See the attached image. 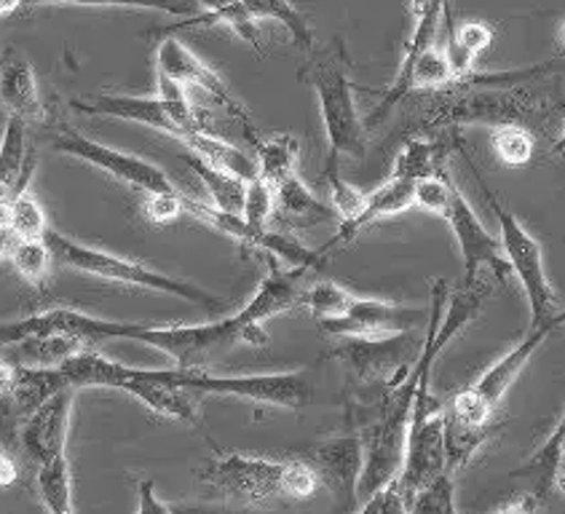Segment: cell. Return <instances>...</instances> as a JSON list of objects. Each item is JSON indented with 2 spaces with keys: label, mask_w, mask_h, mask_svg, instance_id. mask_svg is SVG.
Segmentation results:
<instances>
[{
  "label": "cell",
  "mask_w": 565,
  "mask_h": 514,
  "mask_svg": "<svg viewBox=\"0 0 565 514\" xmlns=\"http://www.w3.org/2000/svg\"><path fill=\"white\" fill-rule=\"evenodd\" d=\"M456 81L454 67H450L448 54L445 49L429 46L424 49L416 62V71H413V92L416 89H450Z\"/></svg>",
  "instance_id": "836d02e7"
},
{
  "label": "cell",
  "mask_w": 565,
  "mask_h": 514,
  "mask_svg": "<svg viewBox=\"0 0 565 514\" xmlns=\"http://www.w3.org/2000/svg\"><path fill=\"white\" fill-rule=\"evenodd\" d=\"M313 459H317L319 472L328 474L332 485L354 493L356 480H360L362 472V463H365V445H362L356 435L338 437V440L319 445Z\"/></svg>",
  "instance_id": "603a6c76"
},
{
  "label": "cell",
  "mask_w": 565,
  "mask_h": 514,
  "mask_svg": "<svg viewBox=\"0 0 565 514\" xmlns=\"http://www.w3.org/2000/svg\"><path fill=\"white\" fill-rule=\"evenodd\" d=\"M488 202H491L495 221H499L501 247H504L507 260H510L512 271L518 274L520 285H523L525 295H529L531 328L565 324V311H561V306H557V295L552 290L547 271H544L542 244L533 239L529 231L523 228V223L504 204L495 202L491 193H488Z\"/></svg>",
  "instance_id": "9c48e42d"
},
{
  "label": "cell",
  "mask_w": 565,
  "mask_h": 514,
  "mask_svg": "<svg viewBox=\"0 0 565 514\" xmlns=\"http://www.w3.org/2000/svg\"><path fill=\"white\" fill-rule=\"evenodd\" d=\"M324 174H328L330 204H332V210H335V215L341 217L343 223L360 217V212L365 210V204H367V193H362L360 188L347 183V180L341 178V169H338V164L324 167Z\"/></svg>",
  "instance_id": "8d00e7d4"
},
{
  "label": "cell",
  "mask_w": 565,
  "mask_h": 514,
  "mask_svg": "<svg viewBox=\"0 0 565 514\" xmlns=\"http://www.w3.org/2000/svg\"><path fill=\"white\" fill-rule=\"evenodd\" d=\"M563 445H565V413H563L561 424L552 429L547 442H544L542 448H539L536 453H533L531 459L523 463V467L514 469L512 478L529 480L531 488H533L531 493L536 499L547 496L552 482H555L557 469H561V463H563Z\"/></svg>",
  "instance_id": "d4e9b609"
},
{
  "label": "cell",
  "mask_w": 565,
  "mask_h": 514,
  "mask_svg": "<svg viewBox=\"0 0 565 514\" xmlns=\"http://www.w3.org/2000/svg\"><path fill=\"white\" fill-rule=\"evenodd\" d=\"M561 324H544V328H531L529 338L523 343H518L510 354L501 356L495 365H491L472 386L463 388L454 397V405L448 410V421L469 431H486L491 435V421L493 413L499 407L501 399L507 397L510 386L518 381V375L523 373V367L529 365L531 356L536 354L539 346L555 332Z\"/></svg>",
  "instance_id": "52a82bcc"
},
{
  "label": "cell",
  "mask_w": 565,
  "mask_h": 514,
  "mask_svg": "<svg viewBox=\"0 0 565 514\" xmlns=\"http://www.w3.org/2000/svg\"><path fill=\"white\" fill-rule=\"evenodd\" d=\"M71 108L86 116H105L118 118V121L142 124L156 131L174 137L188 146L193 135L206 129L199 121L196 110L188 103L183 86L159 92V97H129V94H97L92 99H73Z\"/></svg>",
  "instance_id": "ba28073f"
},
{
  "label": "cell",
  "mask_w": 565,
  "mask_h": 514,
  "mask_svg": "<svg viewBox=\"0 0 565 514\" xmlns=\"http://www.w3.org/2000/svg\"><path fill=\"white\" fill-rule=\"evenodd\" d=\"M56 153L73 156V159L86 161V164L103 169L110 178L121 180L131 188H137L146 196H159V193H183L178 185L172 183V178L161 167H156L153 161L140 159V156L124 153V150L103 146V142L84 137L81 131H62L54 140Z\"/></svg>",
  "instance_id": "8fae6325"
},
{
  "label": "cell",
  "mask_w": 565,
  "mask_h": 514,
  "mask_svg": "<svg viewBox=\"0 0 565 514\" xmlns=\"http://www.w3.org/2000/svg\"><path fill=\"white\" fill-rule=\"evenodd\" d=\"M539 506V499L533 493H520L514 501H507V504L495 506V512H533Z\"/></svg>",
  "instance_id": "f6af8a7d"
},
{
  "label": "cell",
  "mask_w": 565,
  "mask_h": 514,
  "mask_svg": "<svg viewBox=\"0 0 565 514\" xmlns=\"http://www.w3.org/2000/svg\"><path fill=\"white\" fill-rule=\"evenodd\" d=\"M19 472H17V461L9 450L0 445V488H11L17 482Z\"/></svg>",
  "instance_id": "ee69618b"
},
{
  "label": "cell",
  "mask_w": 565,
  "mask_h": 514,
  "mask_svg": "<svg viewBox=\"0 0 565 514\" xmlns=\"http://www.w3.org/2000/svg\"><path fill=\"white\" fill-rule=\"evenodd\" d=\"M274 193L276 215H279L287 225H295V228H313V225L330 223L332 215H335L332 204L319 202L298 174L276 183Z\"/></svg>",
  "instance_id": "7402d4cb"
},
{
  "label": "cell",
  "mask_w": 565,
  "mask_h": 514,
  "mask_svg": "<svg viewBox=\"0 0 565 514\" xmlns=\"http://www.w3.org/2000/svg\"><path fill=\"white\" fill-rule=\"evenodd\" d=\"M429 313L386 300L356 298L354 306L338 319H319V328L330 335H388V332H413L426 324Z\"/></svg>",
  "instance_id": "e0dca14e"
},
{
  "label": "cell",
  "mask_w": 565,
  "mask_h": 514,
  "mask_svg": "<svg viewBox=\"0 0 565 514\" xmlns=\"http://www.w3.org/2000/svg\"><path fill=\"white\" fill-rule=\"evenodd\" d=\"M24 6H94V9H105V6H116V9H148V11H164V14L191 19L196 17V0H24Z\"/></svg>",
  "instance_id": "4dcf8cb0"
},
{
  "label": "cell",
  "mask_w": 565,
  "mask_h": 514,
  "mask_svg": "<svg viewBox=\"0 0 565 514\" xmlns=\"http://www.w3.org/2000/svg\"><path fill=\"white\" fill-rule=\"evenodd\" d=\"M456 474L450 469H445L443 474H437L435 480L426 488H420L416 499L411 501V510L407 512H420V514H454L456 512Z\"/></svg>",
  "instance_id": "d590c367"
},
{
  "label": "cell",
  "mask_w": 565,
  "mask_h": 514,
  "mask_svg": "<svg viewBox=\"0 0 565 514\" xmlns=\"http://www.w3.org/2000/svg\"><path fill=\"white\" fill-rule=\"evenodd\" d=\"M443 217L454 228L458 249H461L463 257V281H475L480 276V266H488L493 271L495 279L501 285H507L510 279L512 266L507 260L504 247H501L499 239H493L491 231L486 228L480 221V215L472 210V204L450 185L448 202L443 206Z\"/></svg>",
  "instance_id": "4fadbf2b"
},
{
  "label": "cell",
  "mask_w": 565,
  "mask_h": 514,
  "mask_svg": "<svg viewBox=\"0 0 565 514\" xmlns=\"http://www.w3.org/2000/svg\"><path fill=\"white\" fill-rule=\"evenodd\" d=\"M156 71L169 75V78H174L178 84L196 86V89L210 94L215 103L223 105V110L228 113V116H234L238 124H244L247 137L255 142V146L260 142L257 140V131H255L249 110L238 103L236 94L225 86V81L220 78L206 62H201L199 56L193 54L183 41H180V38H164V41L159 43V49H156Z\"/></svg>",
  "instance_id": "5bb4252c"
},
{
  "label": "cell",
  "mask_w": 565,
  "mask_h": 514,
  "mask_svg": "<svg viewBox=\"0 0 565 514\" xmlns=\"http://www.w3.org/2000/svg\"><path fill=\"white\" fill-rule=\"evenodd\" d=\"M17 242L19 236L14 234V228H11L9 204H0V257H9Z\"/></svg>",
  "instance_id": "7bdbcfd3"
},
{
  "label": "cell",
  "mask_w": 565,
  "mask_h": 514,
  "mask_svg": "<svg viewBox=\"0 0 565 514\" xmlns=\"http://www.w3.org/2000/svg\"><path fill=\"white\" fill-rule=\"evenodd\" d=\"M65 386L71 381L60 367L11 365L0 356V431L19 437L22 424Z\"/></svg>",
  "instance_id": "7c38bea8"
},
{
  "label": "cell",
  "mask_w": 565,
  "mask_h": 514,
  "mask_svg": "<svg viewBox=\"0 0 565 514\" xmlns=\"http://www.w3.org/2000/svg\"><path fill=\"white\" fill-rule=\"evenodd\" d=\"M467 124H488V127H525L550 131L557 127V105L539 97L531 84L510 86V89H448L429 105L426 129L467 127Z\"/></svg>",
  "instance_id": "7a4b0ae2"
},
{
  "label": "cell",
  "mask_w": 565,
  "mask_h": 514,
  "mask_svg": "<svg viewBox=\"0 0 565 514\" xmlns=\"http://www.w3.org/2000/svg\"><path fill=\"white\" fill-rule=\"evenodd\" d=\"M92 343L135 341L150 349L164 351L180 367H206V362L220 351H228L238 343L247 346H268V332L247 309H238L234 317L206 324H146V322H110V319L92 317Z\"/></svg>",
  "instance_id": "6da1fadb"
},
{
  "label": "cell",
  "mask_w": 565,
  "mask_h": 514,
  "mask_svg": "<svg viewBox=\"0 0 565 514\" xmlns=\"http://www.w3.org/2000/svg\"><path fill=\"white\" fill-rule=\"evenodd\" d=\"M201 480L231 504L253 506L271 499H311L319 472L298 461H268L242 453H220L199 469Z\"/></svg>",
  "instance_id": "3957f363"
},
{
  "label": "cell",
  "mask_w": 565,
  "mask_h": 514,
  "mask_svg": "<svg viewBox=\"0 0 565 514\" xmlns=\"http://www.w3.org/2000/svg\"><path fill=\"white\" fill-rule=\"evenodd\" d=\"M418 338L413 332H388V335H343L341 346L332 349V356L341 360L356 378L379 381L397 386L407 378L420 356Z\"/></svg>",
  "instance_id": "30bf717a"
},
{
  "label": "cell",
  "mask_w": 565,
  "mask_h": 514,
  "mask_svg": "<svg viewBox=\"0 0 565 514\" xmlns=\"http://www.w3.org/2000/svg\"><path fill=\"white\" fill-rule=\"evenodd\" d=\"M360 512L365 514H394V512H407V504H405V496L399 493L397 482H388V485H383L379 493H373L367 501H362L360 504Z\"/></svg>",
  "instance_id": "60d3db41"
},
{
  "label": "cell",
  "mask_w": 565,
  "mask_h": 514,
  "mask_svg": "<svg viewBox=\"0 0 565 514\" xmlns=\"http://www.w3.org/2000/svg\"><path fill=\"white\" fill-rule=\"evenodd\" d=\"M137 491H140V501H137V512L140 514H169L172 512V506L164 504V501L156 496V488L150 480H142Z\"/></svg>",
  "instance_id": "b9f144b4"
},
{
  "label": "cell",
  "mask_w": 565,
  "mask_h": 514,
  "mask_svg": "<svg viewBox=\"0 0 565 514\" xmlns=\"http://www.w3.org/2000/svg\"><path fill=\"white\" fill-rule=\"evenodd\" d=\"M11 212V228L19 239H43L49 231V221L43 206L38 204V199L30 191L17 193L9 202Z\"/></svg>",
  "instance_id": "e575fe53"
},
{
  "label": "cell",
  "mask_w": 565,
  "mask_h": 514,
  "mask_svg": "<svg viewBox=\"0 0 565 514\" xmlns=\"http://www.w3.org/2000/svg\"><path fill=\"white\" fill-rule=\"evenodd\" d=\"M43 239H46L49 247H52L54 260H60L62 266L75 268V271L99 276V279L105 281H118V285L142 287V290H150V292L174 295V298L188 300V303L206 306L210 311L223 309V298H220V295L193 285V281L174 279V276L169 274L153 271V268L146 266V263H137V260H129V257L89 247V244L75 242L71 236L60 234V231H52V228L46 231Z\"/></svg>",
  "instance_id": "277c9868"
},
{
  "label": "cell",
  "mask_w": 565,
  "mask_h": 514,
  "mask_svg": "<svg viewBox=\"0 0 565 514\" xmlns=\"http://www.w3.org/2000/svg\"><path fill=\"white\" fill-rule=\"evenodd\" d=\"M86 346H92V343L84 341V338L65 335V332H60V335H28L14 343H3L0 356L11 365L60 367L62 362L71 360L73 354H78Z\"/></svg>",
  "instance_id": "44dd1931"
},
{
  "label": "cell",
  "mask_w": 565,
  "mask_h": 514,
  "mask_svg": "<svg viewBox=\"0 0 565 514\" xmlns=\"http://www.w3.org/2000/svg\"><path fill=\"white\" fill-rule=\"evenodd\" d=\"M445 3H448V0H418L416 28H413L411 41H407V46H405V56H402L397 78H394V84L388 86L386 94H383L379 108L367 116V121H365L367 129L379 127L383 118L397 108L407 94H413V71H416V62H418L420 52L429 46H435L439 22H443V14H445Z\"/></svg>",
  "instance_id": "2e32d148"
},
{
  "label": "cell",
  "mask_w": 565,
  "mask_h": 514,
  "mask_svg": "<svg viewBox=\"0 0 565 514\" xmlns=\"http://www.w3.org/2000/svg\"><path fill=\"white\" fill-rule=\"evenodd\" d=\"M188 193H159V196L146 199V215L150 223H172L180 215H185Z\"/></svg>",
  "instance_id": "ab89813d"
},
{
  "label": "cell",
  "mask_w": 565,
  "mask_h": 514,
  "mask_svg": "<svg viewBox=\"0 0 565 514\" xmlns=\"http://www.w3.org/2000/svg\"><path fill=\"white\" fill-rule=\"evenodd\" d=\"M552 153L555 156H565V127L561 131V137L555 140V146H552Z\"/></svg>",
  "instance_id": "c3c4849f"
},
{
  "label": "cell",
  "mask_w": 565,
  "mask_h": 514,
  "mask_svg": "<svg viewBox=\"0 0 565 514\" xmlns=\"http://www.w3.org/2000/svg\"><path fill=\"white\" fill-rule=\"evenodd\" d=\"M257 169L266 183H281V180L292 178L298 172L300 161V146L292 135H274L268 140L257 142L255 146Z\"/></svg>",
  "instance_id": "83f0119b"
},
{
  "label": "cell",
  "mask_w": 565,
  "mask_h": 514,
  "mask_svg": "<svg viewBox=\"0 0 565 514\" xmlns=\"http://www.w3.org/2000/svg\"><path fill=\"white\" fill-rule=\"evenodd\" d=\"M35 161L28 156V124L9 116L0 137V204H9L17 193L28 191Z\"/></svg>",
  "instance_id": "ffe728a7"
},
{
  "label": "cell",
  "mask_w": 565,
  "mask_h": 514,
  "mask_svg": "<svg viewBox=\"0 0 565 514\" xmlns=\"http://www.w3.org/2000/svg\"><path fill=\"white\" fill-rule=\"evenodd\" d=\"M276 215V193L274 185L263 178H255L247 183V199H244V223L255 231H266V225Z\"/></svg>",
  "instance_id": "74e56055"
},
{
  "label": "cell",
  "mask_w": 565,
  "mask_h": 514,
  "mask_svg": "<svg viewBox=\"0 0 565 514\" xmlns=\"http://www.w3.org/2000/svg\"><path fill=\"white\" fill-rule=\"evenodd\" d=\"M356 295H351L347 287H341L338 281H313L306 287L303 306L309 309L317 319H338L343 317L351 306H354Z\"/></svg>",
  "instance_id": "1f68e13d"
},
{
  "label": "cell",
  "mask_w": 565,
  "mask_h": 514,
  "mask_svg": "<svg viewBox=\"0 0 565 514\" xmlns=\"http://www.w3.org/2000/svg\"><path fill=\"white\" fill-rule=\"evenodd\" d=\"M164 381L172 386L199 394H225L242 397L257 405L281 407V410H303L313 399L309 370L263 375H212L206 367H161Z\"/></svg>",
  "instance_id": "8992f818"
},
{
  "label": "cell",
  "mask_w": 565,
  "mask_h": 514,
  "mask_svg": "<svg viewBox=\"0 0 565 514\" xmlns=\"http://www.w3.org/2000/svg\"><path fill=\"white\" fill-rule=\"evenodd\" d=\"M443 153L435 142H426V140H411L405 148L399 150V156L394 159V169L392 174L394 178L402 180H411V183H418L420 178H429L443 169Z\"/></svg>",
  "instance_id": "f1b7e54d"
},
{
  "label": "cell",
  "mask_w": 565,
  "mask_h": 514,
  "mask_svg": "<svg viewBox=\"0 0 565 514\" xmlns=\"http://www.w3.org/2000/svg\"><path fill=\"white\" fill-rule=\"evenodd\" d=\"M0 103L9 110V116L22 118L24 124L46 118L33 65L14 52L0 60Z\"/></svg>",
  "instance_id": "ac0fdd59"
},
{
  "label": "cell",
  "mask_w": 565,
  "mask_h": 514,
  "mask_svg": "<svg viewBox=\"0 0 565 514\" xmlns=\"http://www.w3.org/2000/svg\"><path fill=\"white\" fill-rule=\"evenodd\" d=\"M242 11L253 22H279L292 35L295 46L311 49L313 33L309 28V19L300 14L290 0H238Z\"/></svg>",
  "instance_id": "4316f807"
},
{
  "label": "cell",
  "mask_w": 565,
  "mask_h": 514,
  "mask_svg": "<svg viewBox=\"0 0 565 514\" xmlns=\"http://www.w3.org/2000/svg\"><path fill=\"white\" fill-rule=\"evenodd\" d=\"M411 206H416V183L394 178L392 174L386 183L375 188L373 193H367V204H365V210L360 212V217H354V221H349V223H341L335 239H332L324 249L332 253L338 244L351 242L362 228H367L370 223L383 221V217L399 215V212H407Z\"/></svg>",
  "instance_id": "d6986e66"
},
{
  "label": "cell",
  "mask_w": 565,
  "mask_h": 514,
  "mask_svg": "<svg viewBox=\"0 0 565 514\" xmlns=\"http://www.w3.org/2000/svg\"><path fill=\"white\" fill-rule=\"evenodd\" d=\"M552 488H555L557 493H563V496H565V469H557L555 482H552Z\"/></svg>",
  "instance_id": "7dc6e473"
},
{
  "label": "cell",
  "mask_w": 565,
  "mask_h": 514,
  "mask_svg": "<svg viewBox=\"0 0 565 514\" xmlns=\"http://www.w3.org/2000/svg\"><path fill=\"white\" fill-rule=\"evenodd\" d=\"M9 260L24 281L41 287L49 279V274H52L54 255L46 239H19L14 249H11Z\"/></svg>",
  "instance_id": "f546056e"
},
{
  "label": "cell",
  "mask_w": 565,
  "mask_h": 514,
  "mask_svg": "<svg viewBox=\"0 0 565 514\" xmlns=\"http://www.w3.org/2000/svg\"><path fill=\"white\" fill-rule=\"evenodd\" d=\"M309 81L317 92L319 113L330 142L328 164H341L343 156L362 159L367 148V127L354 103L356 84L347 71V56L338 46L335 54H322L311 62Z\"/></svg>",
  "instance_id": "5b68a950"
},
{
  "label": "cell",
  "mask_w": 565,
  "mask_h": 514,
  "mask_svg": "<svg viewBox=\"0 0 565 514\" xmlns=\"http://www.w3.org/2000/svg\"><path fill=\"white\" fill-rule=\"evenodd\" d=\"M196 3L204 9V14H220V11H225L228 6H234L236 0H196Z\"/></svg>",
  "instance_id": "bcb514c9"
},
{
  "label": "cell",
  "mask_w": 565,
  "mask_h": 514,
  "mask_svg": "<svg viewBox=\"0 0 565 514\" xmlns=\"http://www.w3.org/2000/svg\"><path fill=\"white\" fill-rule=\"evenodd\" d=\"M183 161L201 183H204L206 193H210L212 204H215L217 210L242 217L244 199H247V180L236 178V174L228 172V169L210 164V161L201 159V156L193 153V150L191 153H183Z\"/></svg>",
  "instance_id": "cb8c5ba5"
},
{
  "label": "cell",
  "mask_w": 565,
  "mask_h": 514,
  "mask_svg": "<svg viewBox=\"0 0 565 514\" xmlns=\"http://www.w3.org/2000/svg\"><path fill=\"white\" fill-rule=\"evenodd\" d=\"M495 159L504 167H525L533 159V135L525 127H495L491 131Z\"/></svg>",
  "instance_id": "d6a6232c"
},
{
  "label": "cell",
  "mask_w": 565,
  "mask_h": 514,
  "mask_svg": "<svg viewBox=\"0 0 565 514\" xmlns=\"http://www.w3.org/2000/svg\"><path fill=\"white\" fill-rule=\"evenodd\" d=\"M73 392L75 386H65L49 397L28 421L19 429V442L28 459L43 463L54 456L65 453L67 435H71V416H73Z\"/></svg>",
  "instance_id": "9a60e30c"
},
{
  "label": "cell",
  "mask_w": 565,
  "mask_h": 514,
  "mask_svg": "<svg viewBox=\"0 0 565 514\" xmlns=\"http://www.w3.org/2000/svg\"><path fill=\"white\" fill-rule=\"evenodd\" d=\"M38 496L43 506L54 514H71L73 512V474L67 453L54 456V459L38 463L35 474Z\"/></svg>",
  "instance_id": "484cf974"
},
{
  "label": "cell",
  "mask_w": 565,
  "mask_h": 514,
  "mask_svg": "<svg viewBox=\"0 0 565 514\" xmlns=\"http://www.w3.org/2000/svg\"><path fill=\"white\" fill-rule=\"evenodd\" d=\"M563 43H565V24H563Z\"/></svg>",
  "instance_id": "681fc988"
},
{
  "label": "cell",
  "mask_w": 565,
  "mask_h": 514,
  "mask_svg": "<svg viewBox=\"0 0 565 514\" xmlns=\"http://www.w3.org/2000/svg\"><path fill=\"white\" fill-rule=\"evenodd\" d=\"M445 169L439 172L429 174V178H420L416 183V206L418 210L426 212H435V215H443V206L448 202V193H450V180L445 178Z\"/></svg>",
  "instance_id": "f35d334b"
},
{
  "label": "cell",
  "mask_w": 565,
  "mask_h": 514,
  "mask_svg": "<svg viewBox=\"0 0 565 514\" xmlns=\"http://www.w3.org/2000/svg\"><path fill=\"white\" fill-rule=\"evenodd\" d=\"M563 459H565V445H563Z\"/></svg>",
  "instance_id": "f907efd6"
}]
</instances>
